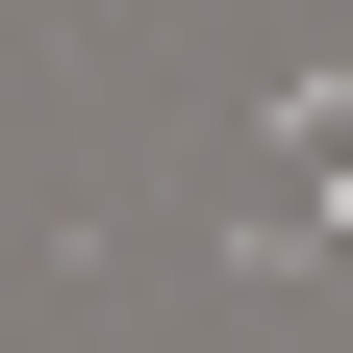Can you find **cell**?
I'll list each match as a JSON object with an SVG mask.
<instances>
[{
    "mask_svg": "<svg viewBox=\"0 0 353 353\" xmlns=\"http://www.w3.org/2000/svg\"><path fill=\"white\" fill-rule=\"evenodd\" d=\"M252 152H278V202H303V176H353V51H278V76H252Z\"/></svg>",
    "mask_w": 353,
    "mask_h": 353,
    "instance_id": "1",
    "label": "cell"
}]
</instances>
